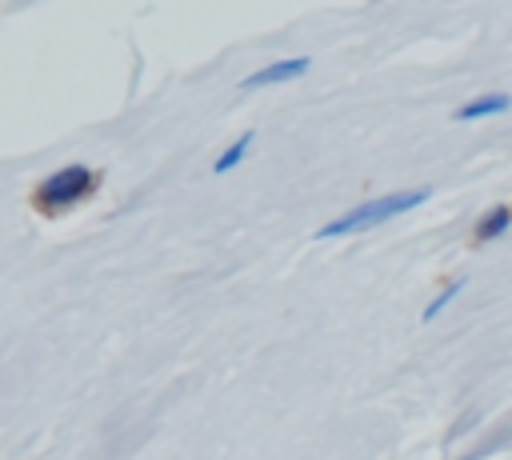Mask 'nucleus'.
<instances>
[{"mask_svg":"<svg viewBox=\"0 0 512 460\" xmlns=\"http://www.w3.org/2000/svg\"><path fill=\"white\" fill-rule=\"evenodd\" d=\"M512 228V208L508 204H492L480 220H476V228H472V240L476 244H492L496 236H504Z\"/></svg>","mask_w":512,"mask_h":460,"instance_id":"obj_5","label":"nucleus"},{"mask_svg":"<svg viewBox=\"0 0 512 460\" xmlns=\"http://www.w3.org/2000/svg\"><path fill=\"white\" fill-rule=\"evenodd\" d=\"M456 296H460V280H448V284H444V288H440V292L428 300V308L420 312V320H424V324H432V320H436V316H440V312H444V308H448Z\"/></svg>","mask_w":512,"mask_h":460,"instance_id":"obj_7","label":"nucleus"},{"mask_svg":"<svg viewBox=\"0 0 512 460\" xmlns=\"http://www.w3.org/2000/svg\"><path fill=\"white\" fill-rule=\"evenodd\" d=\"M304 72H308V56H288V60H272V64L248 72L240 88H244V92H256V88H272V84H292V80H300Z\"/></svg>","mask_w":512,"mask_h":460,"instance_id":"obj_3","label":"nucleus"},{"mask_svg":"<svg viewBox=\"0 0 512 460\" xmlns=\"http://www.w3.org/2000/svg\"><path fill=\"white\" fill-rule=\"evenodd\" d=\"M252 140H256V132H240V140H232V144H228V148H224V152L216 156V164H212V172H216V176H224V172H232V168H236V164H240V160L248 156V148H252Z\"/></svg>","mask_w":512,"mask_h":460,"instance_id":"obj_6","label":"nucleus"},{"mask_svg":"<svg viewBox=\"0 0 512 460\" xmlns=\"http://www.w3.org/2000/svg\"><path fill=\"white\" fill-rule=\"evenodd\" d=\"M96 188V172L88 164H64L56 172H48L40 184H36V208L44 216H56V212H68L72 204H80L84 196H92Z\"/></svg>","mask_w":512,"mask_h":460,"instance_id":"obj_2","label":"nucleus"},{"mask_svg":"<svg viewBox=\"0 0 512 460\" xmlns=\"http://www.w3.org/2000/svg\"><path fill=\"white\" fill-rule=\"evenodd\" d=\"M508 108H512V96H504V92H488V96H476V100L460 104V108H456V120H460V124H472V120L500 116V112H508Z\"/></svg>","mask_w":512,"mask_h":460,"instance_id":"obj_4","label":"nucleus"},{"mask_svg":"<svg viewBox=\"0 0 512 460\" xmlns=\"http://www.w3.org/2000/svg\"><path fill=\"white\" fill-rule=\"evenodd\" d=\"M428 196H432L428 188H408V192H384V196H372V200H364V204L348 208L344 216L328 220L316 236H320V240H336V236H352V232L376 228V224H384V220H396V216H404V212L420 208Z\"/></svg>","mask_w":512,"mask_h":460,"instance_id":"obj_1","label":"nucleus"}]
</instances>
